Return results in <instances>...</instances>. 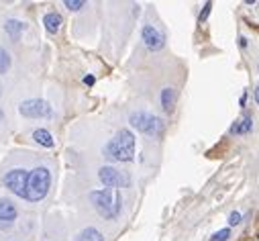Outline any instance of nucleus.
Wrapping results in <instances>:
<instances>
[{"label":"nucleus","instance_id":"nucleus-4","mask_svg":"<svg viewBox=\"0 0 259 241\" xmlns=\"http://www.w3.org/2000/svg\"><path fill=\"white\" fill-rule=\"evenodd\" d=\"M129 123H131L135 129H139L141 133L149 135V137H159L163 133V121L151 113H145V111H137V113H131L129 117Z\"/></svg>","mask_w":259,"mask_h":241},{"label":"nucleus","instance_id":"nucleus-11","mask_svg":"<svg viewBox=\"0 0 259 241\" xmlns=\"http://www.w3.org/2000/svg\"><path fill=\"white\" fill-rule=\"evenodd\" d=\"M4 31H6V35H8L12 41H18L20 33L25 31V25L20 23V20H16V18H8L6 23H4Z\"/></svg>","mask_w":259,"mask_h":241},{"label":"nucleus","instance_id":"nucleus-2","mask_svg":"<svg viewBox=\"0 0 259 241\" xmlns=\"http://www.w3.org/2000/svg\"><path fill=\"white\" fill-rule=\"evenodd\" d=\"M90 201H92L94 209L98 211V215L104 219H117L121 213V207H123V196H121V190H117V188L92 190Z\"/></svg>","mask_w":259,"mask_h":241},{"label":"nucleus","instance_id":"nucleus-13","mask_svg":"<svg viewBox=\"0 0 259 241\" xmlns=\"http://www.w3.org/2000/svg\"><path fill=\"white\" fill-rule=\"evenodd\" d=\"M251 129H253V119H251V117H245V119L237 121V123L231 127V133H233V135H247V133H251Z\"/></svg>","mask_w":259,"mask_h":241},{"label":"nucleus","instance_id":"nucleus-8","mask_svg":"<svg viewBox=\"0 0 259 241\" xmlns=\"http://www.w3.org/2000/svg\"><path fill=\"white\" fill-rule=\"evenodd\" d=\"M141 39L149 51H159L165 45V35L155 25H145L141 31Z\"/></svg>","mask_w":259,"mask_h":241},{"label":"nucleus","instance_id":"nucleus-19","mask_svg":"<svg viewBox=\"0 0 259 241\" xmlns=\"http://www.w3.org/2000/svg\"><path fill=\"white\" fill-rule=\"evenodd\" d=\"M210 8H212V2H206V4H204V10H202V12H200V16H198V23H200V25L204 23L206 16L210 14Z\"/></svg>","mask_w":259,"mask_h":241},{"label":"nucleus","instance_id":"nucleus-16","mask_svg":"<svg viewBox=\"0 0 259 241\" xmlns=\"http://www.w3.org/2000/svg\"><path fill=\"white\" fill-rule=\"evenodd\" d=\"M10 68V55L4 47H0V74H6Z\"/></svg>","mask_w":259,"mask_h":241},{"label":"nucleus","instance_id":"nucleus-1","mask_svg":"<svg viewBox=\"0 0 259 241\" xmlns=\"http://www.w3.org/2000/svg\"><path fill=\"white\" fill-rule=\"evenodd\" d=\"M104 158L111 162H131L135 158V135L129 129H121L119 133L106 143Z\"/></svg>","mask_w":259,"mask_h":241},{"label":"nucleus","instance_id":"nucleus-15","mask_svg":"<svg viewBox=\"0 0 259 241\" xmlns=\"http://www.w3.org/2000/svg\"><path fill=\"white\" fill-rule=\"evenodd\" d=\"M78 241H104L102 233L94 227H88V229H84L80 235H78Z\"/></svg>","mask_w":259,"mask_h":241},{"label":"nucleus","instance_id":"nucleus-9","mask_svg":"<svg viewBox=\"0 0 259 241\" xmlns=\"http://www.w3.org/2000/svg\"><path fill=\"white\" fill-rule=\"evenodd\" d=\"M16 215H18V211H16V207H14L12 201H8V199H0V223L10 225L14 219H16Z\"/></svg>","mask_w":259,"mask_h":241},{"label":"nucleus","instance_id":"nucleus-3","mask_svg":"<svg viewBox=\"0 0 259 241\" xmlns=\"http://www.w3.org/2000/svg\"><path fill=\"white\" fill-rule=\"evenodd\" d=\"M51 188V172L45 166H37L27 174V186H25V199L29 203H39L47 196Z\"/></svg>","mask_w":259,"mask_h":241},{"label":"nucleus","instance_id":"nucleus-21","mask_svg":"<svg viewBox=\"0 0 259 241\" xmlns=\"http://www.w3.org/2000/svg\"><path fill=\"white\" fill-rule=\"evenodd\" d=\"M84 84L92 86V84H94V76H86V78H84Z\"/></svg>","mask_w":259,"mask_h":241},{"label":"nucleus","instance_id":"nucleus-22","mask_svg":"<svg viewBox=\"0 0 259 241\" xmlns=\"http://www.w3.org/2000/svg\"><path fill=\"white\" fill-rule=\"evenodd\" d=\"M0 119H2V113H0Z\"/></svg>","mask_w":259,"mask_h":241},{"label":"nucleus","instance_id":"nucleus-20","mask_svg":"<svg viewBox=\"0 0 259 241\" xmlns=\"http://www.w3.org/2000/svg\"><path fill=\"white\" fill-rule=\"evenodd\" d=\"M229 223H231V225H235V227H237V225H241V215L233 211V213L229 215Z\"/></svg>","mask_w":259,"mask_h":241},{"label":"nucleus","instance_id":"nucleus-6","mask_svg":"<svg viewBox=\"0 0 259 241\" xmlns=\"http://www.w3.org/2000/svg\"><path fill=\"white\" fill-rule=\"evenodd\" d=\"M27 170L25 168H14L4 174V186L14 194L25 199V186H27Z\"/></svg>","mask_w":259,"mask_h":241},{"label":"nucleus","instance_id":"nucleus-5","mask_svg":"<svg viewBox=\"0 0 259 241\" xmlns=\"http://www.w3.org/2000/svg\"><path fill=\"white\" fill-rule=\"evenodd\" d=\"M18 113L23 117H27V119H43V117L51 115V106L45 100L29 98V100H23L18 104Z\"/></svg>","mask_w":259,"mask_h":241},{"label":"nucleus","instance_id":"nucleus-7","mask_svg":"<svg viewBox=\"0 0 259 241\" xmlns=\"http://www.w3.org/2000/svg\"><path fill=\"white\" fill-rule=\"evenodd\" d=\"M98 178H100V182L106 188H117L119 190V186H127L129 184V176H127V174L119 172L113 166H102L98 170Z\"/></svg>","mask_w":259,"mask_h":241},{"label":"nucleus","instance_id":"nucleus-17","mask_svg":"<svg viewBox=\"0 0 259 241\" xmlns=\"http://www.w3.org/2000/svg\"><path fill=\"white\" fill-rule=\"evenodd\" d=\"M63 4H66V8H70V10H80V8L86 6L84 0H66Z\"/></svg>","mask_w":259,"mask_h":241},{"label":"nucleus","instance_id":"nucleus-12","mask_svg":"<svg viewBox=\"0 0 259 241\" xmlns=\"http://www.w3.org/2000/svg\"><path fill=\"white\" fill-rule=\"evenodd\" d=\"M33 139H35L39 145L47 147V149H51V147L55 145V141H53V135L49 133L47 129H35V131H33Z\"/></svg>","mask_w":259,"mask_h":241},{"label":"nucleus","instance_id":"nucleus-18","mask_svg":"<svg viewBox=\"0 0 259 241\" xmlns=\"http://www.w3.org/2000/svg\"><path fill=\"white\" fill-rule=\"evenodd\" d=\"M231 237V229H221L219 233L212 235V241H227Z\"/></svg>","mask_w":259,"mask_h":241},{"label":"nucleus","instance_id":"nucleus-10","mask_svg":"<svg viewBox=\"0 0 259 241\" xmlns=\"http://www.w3.org/2000/svg\"><path fill=\"white\" fill-rule=\"evenodd\" d=\"M43 25H45V29L49 33H57L63 25V18H61L59 12H47L45 16H43Z\"/></svg>","mask_w":259,"mask_h":241},{"label":"nucleus","instance_id":"nucleus-14","mask_svg":"<svg viewBox=\"0 0 259 241\" xmlns=\"http://www.w3.org/2000/svg\"><path fill=\"white\" fill-rule=\"evenodd\" d=\"M174 104H176V92L174 88H163L161 90V106L165 113H171L174 111Z\"/></svg>","mask_w":259,"mask_h":241}]
</instances>
